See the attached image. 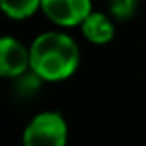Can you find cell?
Here are the masks:
<instances>
[{
  "label": "cell",
  "mask_w": 146,
  "mask_h": 146,
  "mask_svg": "<svg viewBox=\"0 0 146 146\" xmlns=\"http://www.w3.org/2000/svg\"><path fill=\"white\" fill-rule=\"evenodd\" d=\"M80 50L67 33H41L30 46V70L43 82H61L76 72Z\"/></svg>",
  "instance_id": "1"
},
{
  "label": "cell",
  "mask_w": 146,
  "mask_h": 146,
  "mask_svg": "<svg viewBox=\"0 0 146 146\" xmlns=\"http://www.w3.org/2000/svg\"><path fill=\"white\" fill-rule=\"evenodd\" d=\"M67 124L56 111H44L33 117L22 135V146H65Z\"/></svg>",
  "instance_id": "2"
},
{
  "label": "cell",
  "mask_w": 146,
  "mask_h": 146,
  "mask_svg": "<svg viewBox=\"0 0 146 146\" xmlns=\"http://www.w3.org/2000/svg\"><path fill=\"white\" fill-rule=\"evenodd\" d=\"M41 9L52 22L59 26L83 24L91 11V0H43Z\"/></svg>",
  "instance_id": "3"
},
{
  "label": "cell",
  "mask_w": 146,
  "mask_h": 146,
  "mask_svg": "<svg viewBox=\"0 0 146 146\" xmlns=\"http://www.w3.org/2000/svg\"><path fill=\"white\" fill-rule=\"evenodd\" d=\"M30 68V50L13 37L0 41V72L6 78H21Z\"/></svg>",
  "instance_id": "4"
},
{
  "label": "cell",
  "mask_w": 146,
  "mask_h": 146,
  "mask_svg": "<svg viewBox=\"0 0 146 146\" xmlns=\"http://www.w3.org/2000/svg\"><path fill=\"white\" fill-rule=\"evenodd\" d=\"M82 32L85 39H89L94 44H106L115 37V24L111 22L109 17L104 13H91L89 17L83 21Z\"/></svg>",
  "instance_id": "5"
},
{
  "label": "cell",
  "mask_w": 146,
  "mask_h": 146,
  "mask_svg": "<svg viewBox=\"0 0 146 146\" xmlns=\"http://www.w3.org/2000/svg\"><path fill=\"white\" fill-rule=\"evenodd\" d=\"M41 2L43 0H0L4 13L15 21L32 17L41 7Z\"/></svg>",
  "instance_id": "6"
},
{
  "label": "cell",
  "mask_w": 146,
  "mask_h": 146,
  "mask_svg": "<svg viewBox=\"0 0 146 146\" xmlns=\"http://www.w3.org/2000/svg\"><path fill=\"white\" fill-rule=\"evenodd\" d=\"M139 0H109V13L117 21H129L137 13Z\"/></svg>",
  "instance_id": "7"
}]
</instances>
